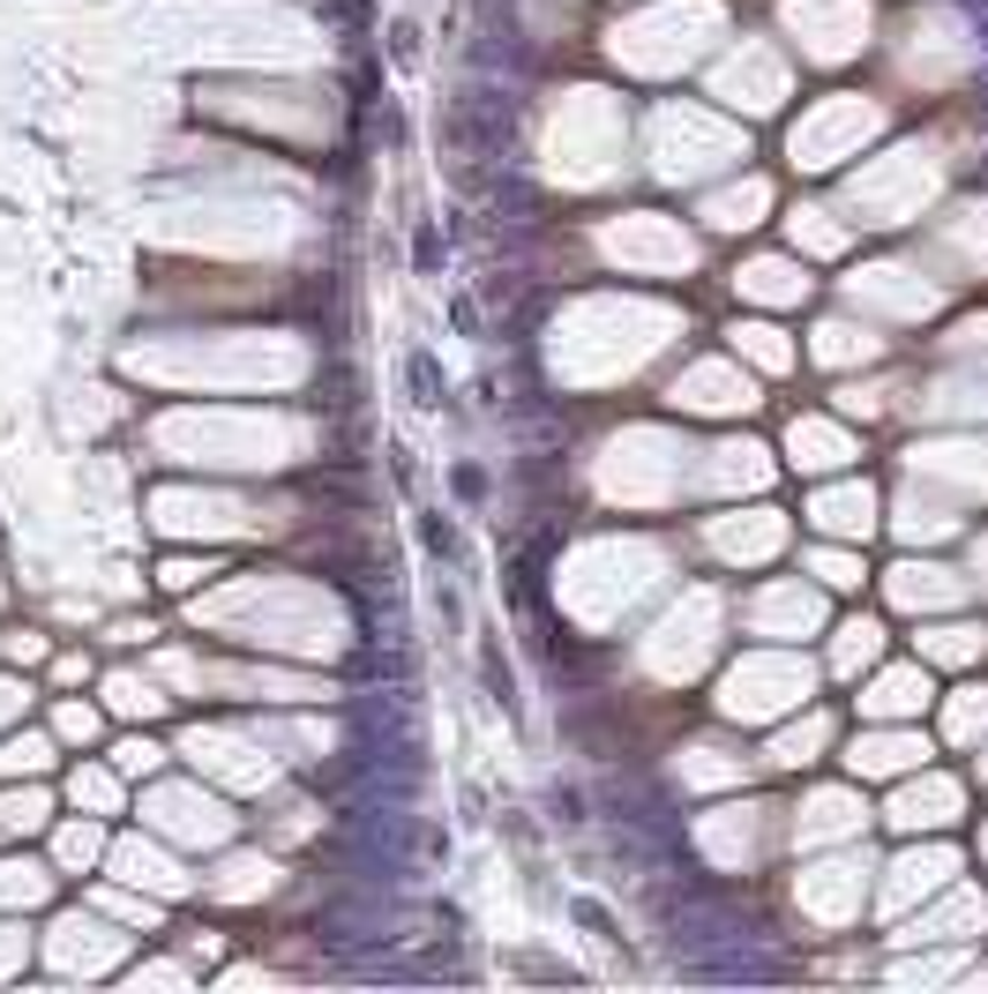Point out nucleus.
Wrapping results in <instances>:
<instances>
[{"mask_svg": "<svg viewBox=\"0 0 988 994\" xmlns=\"http://www.w3.org/2000/svg\"><path fill=\"white\" fill-rule=\"evenodd\" d=\"M420 539H428L434 553H457V532H450L442 516H420Z\"/></svg>", "mask_w": 988, "mask_h": 994, "instance_id": "obj_5", "label": "nucleus"}, {"mask_svg": "<svg viewBox=\"0 0 988 994\" xmlns=\"http://www.w3.org/2000/svg\"><path fill=\"white\" fill-rule=\"evenodd\" d=\"M150 763H158V747H150V741H128V747H121V770H150Z\"/></svg>", "mask_w": 988, "mask_h": 994, "instance_id": "obj_7", "label": "nucleus"}, {"mask_svg": "<svg viewBox=\"0 0 988 994\" xmlns=\"http://www.w3.org/2000/svg\"><path fill=\"white\" fill-rule=\"evenodd\" d=\"M569 912H577V927H592V935H600V942H614V919H606V912L592 905V898H577V905H569Z\"/></svg>", "mask_w": 988, "mask_h": 994, "instance_id": "obj_4", "label": "nucleus"}, {"mask_svg": "<svg viewBox=\"0 0 988 994\" xmlns=\"http://www.w3.org/2000/svg\"><path fill=\"white\" fill-rule=\"evenodd\" d=\"M412 389H420V404H442V367L428 352H412Z\"/></svg>", "mask_w": 988, "mask_h": 994, "instance_id": "obj_2", "label": "nucleus"}, {"mask_svg": "<svg viewBox=\"0 0 988 994\" xmlns=\"http://www.w3.org/2000/svg\"><path fill=\"white\" fill-rule=\"evenodd\" d=\"M457 501H487V471L479 464H457Z\"/></svg>", "mask_w": 988, "mask_h": 994, "instance_id": "obj_6", "label": "nucleus"}, {"mask_svg": "<svg viewBox=\"0 0 988 994\" xmlns=\"http://www.w3.org/2000/svg\"><path fill=\"white\" fill-rule=\"evenodd\" d=\"M479 681H487V696L502 710H516V681H510V665L495 659V651H479Z\"/></svg>", "mask_w": 988, "mask_h": 994, "instance_id": "obj_1", "label": "nucleus"}, {"mask_svg": "<svg viewBox=\"0 0 988 994\" xmlns=\"http://www.w3.org/2000/svg\"><path fill=\"white\" fill-rule=\"evenodd\" d=\"M442 232H434V225H420V232H412V270H442Z\"/></svg>", "mask_w": 988, "mask_h": 994, "instance_id": "obj_3", "label": "nucleus"}, {"mask_svg": "<svg viewBox=\"0 0 988 994\" xmlns=\"http://www.w3.org/2000/svg\"><path fill=\"white\" fill-rule=\"evenodd\" d=\"M389 53H397V60H412V53H420V31H412V23H397V31H389Z\"/></svg>", "mask_w": 988, "mask_h": 994, "instance_id": "obj_8", "label": "nucleus"}]
</instances>
